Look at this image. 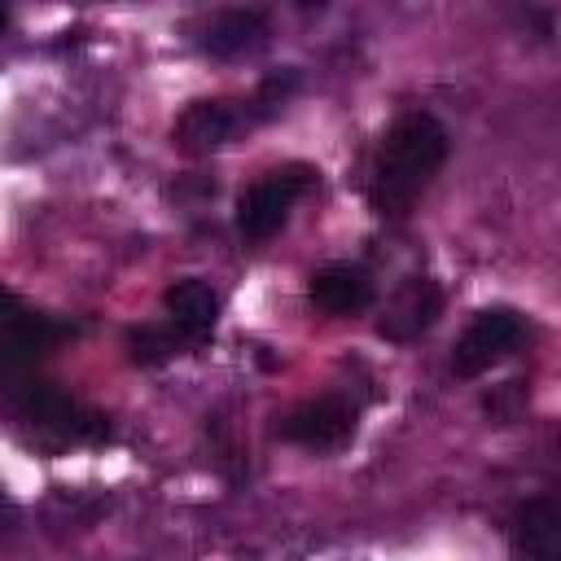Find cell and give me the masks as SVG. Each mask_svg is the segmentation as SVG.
Segmentation results:
<instances>
[{
  "label": "cell",
  "mask_w": 561,
  "mask_h": 561,
  "mask_svg": "<svg viewBox=\"0 0 561 561\" xmlns=\"http://www.w3.org/2000/svg\"><path fill=\"white\" fill-rule=\"evenodd\" d=\"M70 337V324L35 311L26 298L0 285V373L31 368L48 351H57Z\"/></svg>",
  "instance_id": "4"
},
{
  "label": "cell",
  "mask_w": 561,
  "mask_h": 561,
  "mask_svg": "<svg viewBox=\"0 0 561 561\" xmlns=\"http://www.w3.org/2000/svg\"><path fill=\"white\" fill-rule=\"evenodd\" d=\"M9 26V0H0V31Z\"/></svg>",
  "instance_id": "16"
},
{
  "label": "cell",
  "mask_w": 561,
  "mask_h": 561,
  "mask_svg": "<svg viewBox=\"0 0 561 561\" xmlns=\"http://www.w3.org/2000/svg\"><path fill=\"white\" fill-rule=\"evenodd\" d=\"M526 337H530V324L522 320V311H513V307H486L456 337V346H451V373L456 377H482L486 368H495L500 359H508Z\"/></svg>",
  "instance_id": "5"
},
{
  "label": "cell",
  "mask_w": 561,
  "mask_h": 561,
  "mask_svg": "<svg viewBox=\"0 0 561 561\" xmlns=\"http://www.w3.org/2000/svg\"><path fill=\"white\" fill-rule=\"evenodd\" d=\"M447 127L425 114V110H408L399 114L373 158V184H368V202L381 219H403L416 197L430 188V180L443 171L447 162Z\"/></svg>",
  "instance_id": "1"
},
{
  "label": "cell",
  "mask_w": 561,
  "mask_h": 561,
  "mask_svg": "<svg viewBox=\"0 0 561 561\" xmlns=\"http://www.w3.org/2000/svg\"><path fill=\"white\" fill-rule=\"evenodd\" d=\"M355 425H359L355 403H346L337 394H320V399H307L294 412H285L276 434L307 451H337L355 438Z\"/></svg>",
  "instance_id": "6"
},
{
  "label": "cell",
  "mask_w": 561,
  "mask_h": 561,
  "mask_svg": "<svg viewBox=\"0 0 561 561\" xmlns=\"http://www.w3.org/2000/svg\"><path fill=\"white\" fill-rule=\"evenodd\" d=\"M127 346H131V359H136V364H162V359H171V355L184 346V337H180L171 324H167V329L145 324V329H131Z\"/></svg>",
  "instance_id": "13"
},
{
  "label": "cell",
  "mask_w": 561,
  "mask_h": 561,
  "mask_svg": "<svg viewBox=\"0 0 561 561\" xmlns=\"http://www.w3.org/2000/svg\"><path fill=\"white\" fill-rule=\"evenodd\" d=\"M18 522V508L9 504V495H0V530H9Z\"/></svg>",
  "instance_id": "14"
},
{
  "label": "cell",
  "mask_w": 561,
  "mask_h": 561,
  "mask_svg": "<svg viewBox=\"0 0 561 561\" xmlns=\"http://www.w3.org/2000/svg\"><path fill=\"white\" fill-rule=\"evenodd\" d=\"M508 543L517 557L530 561H557L561 557V508L552 495H535L526 504H517L513 522H508Z\"/></svg>",
  "instance_id": "11"
},
{
  "label": "cell",
  "mask_w": 561,
  "mask_h": 561,
  "mask_svg": "<svg viewBox=\"0 0 561 561\" xmlns=\"http://www.w3.org/2000/svg\"><path fill=\"white\" fill-rule=\"evenodd\" d=\"M316 188V171L307 162H289L267 171L263 180H254L241 197H237V232L245 241H267L285 228L289 210L298 206L302 193Z\"/></svg>",
  "instance_id": "3"
},
{
  "label": "cell",
  "mask_w": 561,
  "mask_h": 561,
  "mask_svg": "<svg viewBox=\"0 0 561 561\" xmlns=\"http://www.w3.org/2000/svg\"><path fill=\"white\" fill-rule=\"evenodd\" d=\"M294 4H298V9H302V13H316V9H324V4H329V0H294Z\"/></svg>",
  "instance_id": "15"
},
{
  "label": "cell",
  "mask_w": 561,
  "mask_h": 561,
  "mask_svg": "<svg viewBox=\"0 0 561 561\" xmlns=\"http://www.w3.org/2000/svg\"><path fill=\"white\" fill-rule=\"evenodd\" d=\"M259 118L250 114V101L237 105V101H188L171 127V140L180 153L188 158H202V153H215L224 149L241 127H254Z\"/></svg>",
  "instance_id": "7"
},
{
  "label": "cell",
  "mask_w": 561,
  "mask_h": 561,
  "mask_svg": "<svg viewBox=\"0 0 561 561\" xmlns=\"http://www.w3.org/2000/svg\"><path fill=\"white\" fill-rule=\"evenodd\" d=\"M162 307H167V324L184 337V342H202L206 333H215L219 324V294L197 280V276H184L175 280L167 294H162Z\"/></svg>",
  "instance_id": "12"
},
{
  "label": "cell",
  "mask_w": 561,
  "mask_h": 561,
  "mask_svg": "<svg viewBox=\"0 0 561 561\" xmlns=\"http://www.w3.org/2000/svg\"><path fill=\"white\" fill-rule=\"evenodd\" d=\"M272 35V22L263 9L245 4V9H219L215 18L202 22L197 31V48L215 61H237V57H250L267 44Z\"/></svg>",
  "instance_id": "9"
},
{
  "label": "cell",
  "mask_w": 561,
  "mask_h": 561,
  "mask_svg": "<svg viewBox=\"0 0 561 561\" xmlns=\"http://www.w3.org/2000/svg\"><path fill=\"white\" fill-rule=\"evenodd\" d=\"M443 316V289L438 280L430 276H408L381 307V320H377V333L386 342H416L421 333H430Z\"/></svg>",
  "instance_id": "8"
},
{
  "label": "cell",
  "mask_w": 561,
  "mask_h": 561,
  "mask_svg": "<svg viewBox=\"0 0 561 561\" xmlns=\"http://www.w3.org/2000/svg\"><path fill=\"white\" fill-rule=\"evenodd\" d=\"M307 298L324 316H359V311L373 307L377 289H373V276L364 267H355V263H329V267L311 272Z\"/></svg>",
  "instance_id": "10"
},
{
  "label": "cell",
  "mask_w": 561,
  "mask_h": 561,
  "mask_svg": "<svg viewBox=\"0 0 561 561\" xmlns=\"http://www.w3.org/2000/svg\"><path fill=\"white\" fill-rule=\"evenodd\" d=\"M9 403L22 425L53 434L57 443H110V416L88 408L83 399L66 394L53 381H22L9 390Z\"/></svg>",
  "instance_id": "2"
}]
</instances>
